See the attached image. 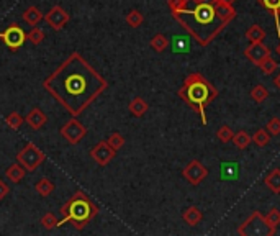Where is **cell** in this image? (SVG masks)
I'll list each match as a JSON object with an SVG mask.
<instances>
[{
    "mask_svg": "<svg viewBox=\"0 0 280 236\" xmlns=\"http://www.w3.org/2000/svg\"><path fill=\"white\" fill-rule=\"evenodd\" d=\"M43 87L72 116H79L99 99L108 82L79 53H72L45 79Z\"/></svg>",
    "mask_w": 280,
    "mask_h": 236,
    "instance_id": "1",
    "label": "cell"
},
{
    "mask_svg": "<svg viewBox=\"0 0 280 236\" xmlns=\"http://www.w3.org/2000/svg\"><path fill=\"white\" fill-rule=\"evenodd\" d=\"M215 4V0H185L182 9L172 12L174 20L200 46H208L228 26L216 15Z\"/></svg>",
    "mask_w": 280,
    "mask_h": 236,
    "instance_id": "2",
    "label": "cell"
},
{
    "mask_svg": "<svg viewBox=\"0 0 280 236\" xmlns=\"http://www.w3.org/2000/svg\"><path fill=\"white\" fill-rule=\"evenodd\" d=\"M179 97L190 107L195 113H198L202 118V123L207 125V107L218 97V90L213 87V84L207 77H204L198 72L190 74L185 77L184 86L179 89Z\"/></svg>",
    "mask_w": 280,
    "mask_h": 236,
    "instance_id": "3",
    "label": "cell"
},
{
    "mask_svg": "<svg viewBox=\"0 0 280 236\" xmlns=\"http://www.w3.org/2000/svg\"><path fill=\"white\" fill-rule=\"evenodd\" d=\"M61 213L62 220H59V226L66 221H72L77 230H84L89 221L99 215V207L92 202V199H89L87 193L79 190L62 205Z\"/></svg>",
    "mask_w": 280,
    "mask_h": 236,
    "instance_id": "4",
    "label": "cell"
},
{
    "mask_svg": "<svg viewBox=\"0 0 280 236\" xmlns=\"http://www.w3.org/2000/svg\"><path fill=\"white\" fill-rule=\"evenodd\" d=\"M237 233L243 234V236H261V234L274 236L275 230L269 226L267 220H265V217L261 212H253L251 213V217L244 221L239 228H237Z\"/></svg>",
    "mask_w": 280,
    "mask_h": 236,
    "instance_id": "5",
    "label": "cell"
},
{
    "mask_svg": "<svg viewBox=\"0 0 280 236\" xmlns=\"http://www.w3.org/2000/svg\"><path fill=\"white\" fill-rule=\"evenodd\" d=\"M45 159H46L45 152L41 151L38 146H34L33 143H26L17 154V161L22 164L28 172H31L36 168H39V166L43 164Z\"/></svg>",
    "mask_w": 280,
    "mask_h": 236,
    "instance_id": "6",
    "label": "cell"
},
{
    "mask_svg": "<svg viewBox=\"0 0 280 236\" xmlns=\"http://www.w3.org/2000/svg\"><path fill=\"white\" fill-rule=\"evenodd\" d=\"M0 40L7 45L9 50L17 51L26 41V33L23 31V28H20L18 25H10V26H7L5 30L0 31Z\"/></svg>",
    "mask_w": 280,
    "mask_h": 236,
    "instance_id": "7",
    "label": "cell"
},
{
    "mask_svg": "<svg viewBox=\"0 0 280 236\" xmlns=\"http://www.w3.org/2000/svg\"><path fill=\"white\" fill-rule=\"evenodd\" d=\"M61 135L64 138L66 141H69L71 144H79L84 138L87 135V128L84 127V125L72 118V120H69L64 127L61 128Z\"/></svg>",
    "mask_w": 280,
    "mask_h": 236,
    "instance_id": "8",
    "label": "cell"
},
{
    "mask_svg": "<svg viewBox=\"0 0 280 236\" xmlns=\"http://www.w3.org/2000/svg\"><path fill=\"white\" fill-rule=\"evenodd\" d=\"M182 176L192 185H198L200 182H204V179H207L208 169L200 161H197V159H192L184 168V171H182Z\"/></svg>",
    "mask_w": 280,
    "mask_h": 236,
    "instance_id": "9",
    "label": "cell"
},
{
    "mask_svg": "<svg viewBox=\"0 0 280 236\" xmlns=\"http://www.w3.org/2000/svg\"><path fill=\"white\" fill-rule=\"evenodd\" d=\"M89 154L99 166H107V164L111 163V159L115 158L116 151L111 148L107 141H100V143H97L95 146L89 151Z\"/></svg>",
    "mask_w": 280,
    "mask_h": 236,
    "instance_id": "10",
    "label": "cell"
},
{
    "mask_svg": "<svg viewBox=\"0 0 280 236\" xmlns=\"http://www.w3.org/2000/svg\"><path fill=\"white\" fill-rule=\"evenodd\" d=\"M69 18H71V17H69V13L59 5L53 7V9L45 15L46 23L56 31H59V30L64 28V26L67 25V22H69Z\"/></svg>",
    "mask_w": 280,
    "mask_h": 236,
    "instance_id": "11",
    "label": "cell"
},
{
    "mask_svg": "<svg viewBox=\"0 0 280 236\" xmlns=\"http://www.w3.org/2000/svg\"><path fill=\"white\" fill-rule=\"evenodd\" d=\"M244 54H246V58L253 62V64L259 66L265 58L270 56V50L262 43V41H254V43H251L246 50H244Z\"/></svg>",
    "mask_w": 280,
    "mask_h": 236,
    "instance_id": "12",
    "label": "cell"
},
{
    "mask_svg": "<svg viewBox=\"0 0 280 236\" xmlns=\"http://www.w3.org/2000/svg\"><path fill=\"white\" fill-rule=\"evenodd\" d=\"M25 120H26V123L30 125L33 130H39V128H43L45 125H46L48 116H46V113L39 107H33L30 110V113L26 115Z\"/></svg>",
    "mask_w": 280,
    "mask_h": 236,
    "instance_id": "13",
    "label": "cell"
},
{
    "mask_svg": "<svg viewBox=\"0 0 280 236\" xmlns=\"http://www.w3.org/2000/svg\"><path fill=\"white\" fill-rule=\"evenodd\" d=\"M221 171V180H228V182H234L239 177V164L234 161H223L220 166Z\"/></svg>",
    "mask_w": 280,
    "mask_h": 236,
    "instance_id": "14",
    "label": "cell"
},
{
    "mask_svg": "<svg viewBox=\"0 0 280 236\" xmlns=\"http://www.w3.org/2000/svg\"><path fill=\"white\" fill-rule=\"evenodd\" d=\"M215 10H216V15H218V18L221 20V22H225L226 25H229L236 18V10H234V7L231 4L216 2L215 4Z\"/></svg>",
    "mask_w": 280,
    "mask_h": 236,
    "instance_id": "15",
    "label": "cell"
},
{
    "mask_svg": "<svg viewBox=\"0 0 280 236\" xmlns=\"http://www.w3.org/2000/svg\"><path fill=\"white\" fill-rule=\"evenodd\" d=\"M257 4L264 7L265 10L272 12V15H274V20H275V30L280 38V0H257Z\"/></svg>",
    "mask_w": 280,
    "mask_h": 236,
    "instance_id": "16",
    "label": "cell"
},
{
    "mask_svg": "<svg viewBox=\"0 0 280 236\" xmlns=\"http://www.w3.org/2000/svg\"><path fill=\"white\" fill-rule=\"evenodd\" d=\"M182 218H184V221L187 225H190V226H197L202 218H204V213L200 212V208L198 207H188L187 210L182 213Z\"/></svg>",
    "mask_w": 280,
    "mask_h": 236,
    "instance_id": "17",
    "label": "cell"
},
{
    "mask_svg": "<svg viewBox=\"0 0 280 236\" xmlns=\"http://www.w3.org/2000/svg\"><path fill=\"white\" fill-rule=\"evenodd\" d=\"M25 174H26V169L20 163L12 164L10 168L5 171V177L9 179L10 182H13V184H18L20 180L25 177Z\"/></svg>",
    "mask_w": 280,
    "mask_h": 236,
    "instance_id": "18",
    "label": "cell"
},
{
    "mask_svg": "<svg viewBox=\"0 0 280 236\" xmlns=\"http://www.w3.org/2000/svg\"><path fill=\"white\" fill-rule=\"evenodd\" d=\"M43 18H45V15H43V13H41V10L36 9L34 5L28 7V9L23 12V20H25V23L31 25V26H36Z\"/></svg>",
    "mask_w": 280,
    "mask_h": 236,
    "instance_id": "19",
    "label": "cell"
},
{
    "mask_svg": "<svg viewBox=\"0 0 280 236\" xmlns=\"http://www.w3.org/2000/svg\"><path fill=\"white\" fill-rule=\"evenodd\" d=\"M130 112H131V115H135V116H143L146 112H148V108H149V105H148V102H146L144 99H141V97H135L131 102H130Z\"/></svg>",
    "mask_w": 280,
    "mask_h": 236,
    "instance_id": "20",
    "label": "cell"
},
{
    "mask_svg": "<svg viewBox=\"0 0 280 236\" xmlns=\"http://www.w3.org/2000/svg\"><path fill=\"white\" fill-rule=\"evenodd\" d=\"M264 184L274 193H280V169H272L264 179Z\"/></svg>",
    "mask_w": 280,
    "mask_h": 236,
    "instance_id": "21",
    "label": "cell"
},
{
    "mask_svg": "<svg viewBox=\"0 0 280 236\" xmlns=\"http://www.w3.org/2000/svg\"><path fill=\"white\" fill-rule=\"evenodd\" d=\"M54 189H56L54 182L50 179H46V177L39 179L38 182L34 184V190H36V193H39L41 197H50L51 193L54 192Z\"/></svg>",
    "mask_w": 280,
    "mask_h": 236,
    "instance_id": "22",
    "label": "cell"
},
{
    "mask_svg": "<svg viewBox=\"0 0 280 236\" xmlns=\"http://www.w3.org/2000/svg\"><path fill=\"white\" fill-rule=\"evenodd\" d=\"M231 141L234 143V146L237 149H246V148H249V144H251V141H253V138L249 136L248 131L241 130V131H237V133L233 135V140H231Z\"/></svg>",
    "mask_w": 280,
    "mask_h": 236,
    "instance_id": "23",
    "label": "cell"
},
{
    "mask_svg": "<svg viewBox=\"0 0 280 236\" xmlns=\"http://www.w3.org/2000/svg\"><path fill=\"white\" fill-rule=\"evenodd\" d=\"M167 46H169V40H167L166 34L163 33H157V34H154L152 40H151V48L156 53H163L167 50Z\"/></svg>",
    "mask_w": 280,
    "mask_h": 236,
    "instance_id": "24",
    "label": "cell"
},
{
    "mask_svg": "<svg viewBox=\"0 0 280 236\" xmlns=\"http://www.w3.org/2000/svg\"><path fill=\"white\" fill-rule=\"evenodd\" d=\"M253 141L256 146L259 148H265V146H269V143H270V135H269V131L265 130V128H259L254 136H253Z\"/></svg>",
    "mask_w": 280,
    "mask_h": 236,
    "instance_id": "25",
    "label": "cell"
},
{
    "mask_svg": "<svg viewBox=\"0 0 280 236\" xmlns=\"http://www.w3.org/2000/svg\"><path fill=\"white\" fill-rule=\"evenodd\" d=\"M246 38L251 41V43H254V41H262L265 38V31L262 26L259 25H251L248 31H246Z\"/></svg>",
    "mask_w": 280,
    "mask_h": 236,
    "instance_id": "26",
    "label": "cell"
},
{
    "mask_svg": "<svg viewBox=\"0 0 280 236\" xmlns=\"http://www.w3.org/2000/svg\"><path fill=\"white\" fill-rule=\"evenodd\" d=\"M259 67H261V71L265 74V75H270V74H274L277 69H278V62L272 58V56H267L265 58L261 64H259Z\"/></svg>",
    "mask_w": 280,
    "mask_h": 236,
    "instance_id": "27",
    "label": "cell"
},
{
    "mask_svg": "<svg viewBox=\"0 0 280 236\" xmlns=\"http://www.w3.org/2000/svg\"><path fill=\"white\" fill-rule=\"evenodd\" d=\"M143 22H144V15L139 10H131L127 15V23L131 28H138V26L143 25Z\"/></svg>",
    "mask_w": 280,
    "mask_h": 236,
    "instance_id": "28",
    "label": "cell"
},
{
    "mask_svg": "<svg viewBox=\"0 0 280 236\" xmlns=\"http://www.w3.org/2000/svg\"><path fill=\"white\" fill-rule=\"evenodd\" d=\"M251 97H253V100H254L256 103H262V102L269 97V90L265 89L264 86L257 84L253 90H251Z\"/></svg>",
    "mask_w": 280,
    "mask_h": 236,
    "instance_id": "29",
    "label": "cell"
},
{
    "mask_svg": "<svg viewBox=\"0 0 280 236\" xmlns=\"http://www.w3.org/2000/svg\"><path fill=\"white\" fill-rule=\"evenodd\" d=\"M41 225H43L45 230H53V228H58L59 226V220L56 217L54 213L48 212L43 215V218H41Z\"/></svg>",
    "mask_w": 280,
    "mask_h": 236,
    "instance_id": "30",
    "label": "cell"
},
{
    "mask_svg": "<svg viewBox=\"0 0 280 236\" xmlns=\"http://www.w3.org/2000/svg\"><path fill=\"white\" fill-rule=\"evenodd\" d=\"M188 48H190V43H188L187 38L174 36V40H172V51L174 53H185Z\"/></svg>",
    "mask_w": 280,
    "mask_h": 236,
    "instance_id": "31",
    "label": "cell"
},
{
    "mask_svg": "<svg viewBox=\"0 0 280 236\" xmlns=\"http://www.w3.org/2000/svg\"><path fill=\"white\" fill-rule=\"evenodd\" d=\"M233 135H234V131L231 130L228 125H223V127H220L218 131H216V138H218L221 143H229L233 140Z\"/></svg>",
    "mask_w": 280,
    "mask_h": 236,
    "instance_id": "32",
    "label": "cell"
},
{
    "mask_svg": "<svg viewBox=\"0 0 280 236\" xmlns=\"http://www.w3.org/2000/svg\"><path fill=\"white\" fill-rule=\"evenodd\" d=\"M107 143H108L110 146L113 148L115 151H118V149H122V148L125 146V138H123L120 133H118V131H115V133H111V135L108 136Z\"/></svg>",
    "mask_w": 280,
    "mask_h": 236,
    "instance_id": "33",
    "label": "cell"
},
{
    "mask_svg": "<svg viewBox=\"0 0 280 236\" xmlns=\"http://www.w3.org/2000/svg\"><path fill=\"white\" fill-rule=\"evenodd\" d=\"M45 38H46V34H45V31L41 30V28H33L30 33L26 34V40H28V41H31L33 45H39V43H43Z\"/></svg>",
    "mask_w": 280,
    "mask_h": 236,
    "instance_id": "34",
    "label": "cell"
},
{
    "mask_svg": "<svg viewBox=\"0 0 280 236\" xmlns=\"http://www.w3.org/2000/svg\"><path fill=\"white\" fill-rule=\"evenodd\" d=\"M23 122H25V118L17 112H13V113H10L9 116H7V125H9V127L13 128V130H18L23 125Z\"/></svg>",
    "mask_w": 280,
    "mask_h": 236,
    "instance_id": "35",
    "label": "cell"
},
{
    "mask_svg": "<svg viewBox=\"0 0 280 236\" xmlns=\"http://www.w3.org/2000/svg\"><path fill=\"white\" fill-rule=\"evenodd\" d=\"M265 220H267L270 228L277 230V226L280 225V210L278 208H270V212H269L267 217H265Z\"/></svg>",
    "mask_w": 280,
    "mask_h": 236,
    "instance_id": "36",
    "label": "cell"
},
{
    "mask_svg": "<svg viewBox=\"0 0 280 236\" xmlns=\"http://www.w3.org/2000/svg\"><path fill=\"white\" fill-rule=\"evenodd\" d=\"M265 130L269 131V135L278 136L280 135V118H277V116L270 118L269 123H267V127H265Z\"/></svg>",
    "mask_w": 280,
    "mask_h": 236,
    "instance_id": "37",
    "label": "cell"
},
{
    "mask_svg": "<svg viewBox=\"0 0 280 236\" xmlns=\"http://www.w3.org/2000/svg\"><path fill=\"white\" fill-rule=\"evenodd\" d=\"M184 2H185V0H167V5H169L171 12H176V10L182 9Z\"/></svg>",
    "mask_w": 280,
    "mask_h": 236,
    "instance_id": "38",
    "label": "cell"
},
{
    "mask_svg": "<svg viewBox=\"0 0 280 236\" xmlns=\"http://www.w3.org/2000/svg\"><path fill=\"white\" fill-rule=\"evenodd\" d=\"M9 192H10V187L7 185L4 180H0V200H4L7 195H9Z\"/></svg>",
    "mask_w": 280,
    "mask_h": 236,
    "instance_id": "39",
    "label": "cell"
},
{
    "mask_svg": "<svg viewBox=\"0 0 280 236\" xmlns=\"http://www.w3.org/2000/svg\"><path fill=\"white\" fill-rule=\"evenodd\" d=\"M274 84H275V87L280 90V74H277L275 75V79H274Z\"/></svg>",
    "mask_w": 280,
    "mask_h": 236,
    "instance_id": "40",
    "label": "cell"
},
{
    "mask_svg": "<svg viewBox=\"0 0 280 236\" xmlns=\"http://www.w3.org/2000/svg\"><path fill=\"white\" fill-rule=\"evenodd\" d=\"M216 2H220V4H231V5H233V2H236V0H216Z\"/></svg>",
    "mask_w": 280,
    "mask_h": 236,
    "instance_id": "41",
    "label": "cell"
},
{
    "mask_svg": "<svg viewBox=\"0 0 280 236\" xmlns=\"http://www.w3.org/2000/svg\"><path fill=\"white\" fill-rule=\"evenodd\" d=\"M275 51H277V54H278V56H280V43L277 45V50H275Z\"/></svg>",
    "mask_w": 280,
    "mask_h": 236,
    "instance_id": "42",
    "label": "cell"
},
{
    "mask_svg": "<svg viewBox=\"0 0 280 236\" xmlns=\"http://www.w3.org/2000/svg\"><path fill=\"white\" fill-rule=\"evenodd\" d=\"M215 2H216V0H215Z\"/></svg>",
    "mask_w": 280,
    "mask_h": 236,
    "instance_id": "43",
    "label": "cell"
}]
</instances>
